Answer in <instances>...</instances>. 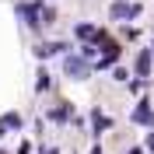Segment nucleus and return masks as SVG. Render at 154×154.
I'll return each instance as SVG.
<instances>
[{
  "instance_id": "f257e3e1",
  "label": "nucleus",
  "mask_w": 154,
  "mask_h": 154,
  "mask_svg": "<svg viewBox=\"0 0 154 154\" xmlns=\"http://www.w3.org/2000/svg\"><path fill=\"white\" fill-rule=\"evenodd\" d=\"M38 11H42V0H32V4H18V18L28 25L32 32L42 28V21H38Z\"/></svg>"
},
{
  "instance_id": "f03ea898",
  "label": "nucleus",
  "mask_w": 154,
  "mask_h": 154,
  "mask_svg": "<svg viewBox=\"0 0 154 154\" xmlns=\"http://www.w3.org/2000/svg\"><path fill=\"white\" fill-rule=\"evenodd\" d=\"M63 70H67V77H74V81H84L88 77V60H81V56H63Z\"/></svg>"
},
{
  "instance_id": "7ed1b4c3",
  "label": "nucleus",
  "mask_w": 154,
  "mask_h": 154,
  "mask_svg": "<svg viewBox=\"0 0 154 154\" xmlns=\"http://www.w3.org/2000/svg\"><path fill=\"white\" fill-rule=\"evenodd\" d=\"M109 14H112V21H123V18H137V14H140V4H126V0H116Z\"/></svg>"
},
{
  "instance_id": "20e7f679",
  "label": "nucleus",
  "mask_w": 154,
  "mask_h": 154,
  "mask_svg": "<svg viewBox=\"0 0 154 154\" xmlns=\"http://www.w3.org/2000/svg\"><path fill=\"white\" fill-rule=\"evenodd\" d=\"M67 49H70V42H63V38H60V42H46V46H38L35 56H38V60H49V56H63Z\"/></svg>"
},
{
  "instance_id": "39448f33",
  "label": "nucleus",
  "mask_w": 154,
  "mask_h": 154,
  "mask_svg": "<svg viewBox=\"0 0 154 154\" xmlns=\"http://www.w3.org/2000/svg\"><path fill=\"white\" fill-rule=\"evenodd\" d=\"M133 123H154V112H151V102L147 98L133 109Z\"/></svg>"
},
{
  "instance_id": "423d86ee",
  "label": "nucleus",
  "mask_w": 154,
  "mask_h": 154,
  "mask_svg": "<svg viewBox=\"0 0 154 154\" xmlns=\"http://www.w3.org/2000/svg\"><path fill=\"white\" fill-rule=\"evenodd\" d=\"M147 74H151V53H140V56H137V77L147 81Z\"/></svg>"
},
{
  "instance_id": "0eeeda50",
  "label": "nucleus",
  "mask_w": 154,
  "mask_h": 154,
  "mask_svg": "<svg viewBox=\"0 0 154 154\" xmlns=\"http://www.w3.org/2000/svg\"><path fill=\"white\" fill-rule=\"evenodd\" d=\"M49 84H53V74H49V70H38V81H35V91H49Z\"/></svg>"
},
{
  "instance_id": "6e6552de",
  "label": "nucleus",
  "mask_w": 154,
  "mask_h": 154,
  "mask_svg": "<svg viewBox=\"0 0 154 154\" xmlns=\"http://www.w3.org/2000/svg\"><path fill=\"white\" fill-rule=\"evenodd\" d=\"M91 119H95V133H105L109 126H112V119H105L102 112H91Z\"/></svg>"
},
{
  "instance_id": "1a4fd4ad",
  "label": "nucleus",
  "mask_w": 154,
  "mask_h": 154,
  "mask_svg": "<svg viewBox=\"0 0 154 154\" xmlns=\"http://www.w3.org/2000/svg\"><path fill=\"white\" fill-rule=\"evenodd\" d=\"M67 116H70V105H67V102H63L60 109H49V119H56V123H63Z\"/></svg>"
},
{
  "instance_id": "9d476101",
  "label": "nucleus",
  "mask_w": 154,
  "mask_h": 154,
  "mask_svg": "<svg viewBox=\"0 0 154 154\" xmlns=\"http://www.w3.org/2000/svg\"><path fill=\"white\" fill-rule=\"evenodd\" d=\"M4 126H21V116H14V112L4 116V119H0V130H4Z\"/></svg>"
},
{
  "instance_id": "9b49d317",
  "label": "nucleus",
  "mask_w": 154,
  "mask_h": 154,
  "mask_svg": "<svg viewBox=\"0 0 154 154\" xmlns=\"http://www.w3.org/2000/svg\"><path fill=\"white\" fill-rule=\"evenodd\" d=\"M130 154H144V151H140V147H133V151H130Z\"/></svg>"
},
{
  "instance_id": "f8f14e48",
  "label": "nucleus",
  "mask_w": 154,
  "mask_h": 154,
  "mask_svg": "<svg viewBox=\"0 0 154 154\" xmlns=\"http://www.w3.org/2000/svg\"><path fill=\"white\" fill-rule=\"evenodd\" d=\"M91 154H102V151H98V147H95V151H91Z\"/></svg>"
},
{
  "instance_id": "ddd939ff",
  "label": "nucleus",
  "mask_w": 154,
  "mask_h": 154,
  "mask_svg": "<svg viewBox=\"0 0 154 154\" xmlns=\"http://www.w3.org/2000/svg\"><path fill=\"white\" fill-rule=\"evenodd\" d=\"M46 154H56V151H46Z\"/></svg>"
},
{
  "instance_id": "4468645a",
  "label": "nucleus",
  "mask_w": 154,
  "mask_h": 154,
  "mask_svg": "<svg viewBox=\"0 0 154 154\" xmlns=\"http://www.w3.org/2000/svg\"><path fill=\"white\" fill-rule=\"evenodd\" d=\"M151 60H154V49H151Z\"/></svg>"
},
{
  "instance_id": "2eb2a0df",
  "label": "nucleus",
  "mask_w": 154,
  "mask_h": 154,
  "mask_svg": "<svg viewBox=\"0 0 154 154\" xmlns=\"http://www.w3.org/2000/svg\"><path fill=\"white\" fill-rule=\"evenodd\" d=\"M0 133H4V130H0Z\"/></svg>"
}]
</instances>
